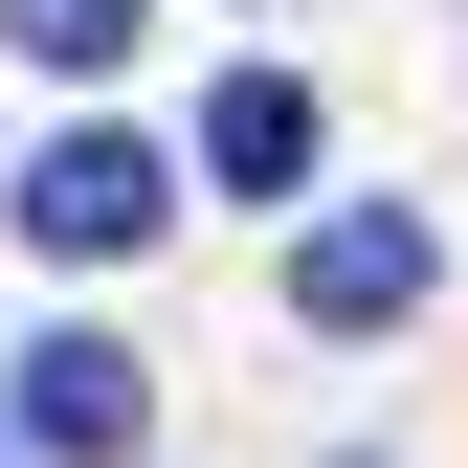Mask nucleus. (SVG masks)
I'll use <instances>...</instances> for the list:
<instances>
[{
  "mask_svg": "<svg viewBox=\"0 0 468 468\" xmlns=\"http://www.w3.org/2000/svg\"><path fill=\"white\" fill-rule=\"evenodd\" d=\"M156 223H179V156H156V134H45L23 156V246L112 268V246H156Z\"/></svg>",
  "mask_w": 468,
  "mask_h": 468,
  "instance_id": "1",
  "label": "nucleus"
},
{
  "mask_svg": "<svg viewBox=\"0 0 468 468\" xmlns=\"http://www.w3.org/2000/svg\"><path fill=\"white\" fill-rule=\"evenodd\" d=\"M424 223H401V201H335L313 223V246H290V313H313V335H401V313H424Z\"/></svg>",
  "mask_w": 468,
  "mask_h": 468,
  "instance_id": "2",
  "label": "nucleus"
},
{
  "mask_svg": "<svg viewBox=\"0 0 468 468\" xmlns=\"http://www.w3.org/2000/svg\"><path fill=\"white\" fill-rule=\"evenodd\" d=\"M134 424H156V401H134L112 335H23V446L45 468H134Z\"/></svg>",
  "mask_w": 468,
  "mask_h": 468,
  "instance_id": "3",
  "label": "nucleus"
},
{
  "mask_svg": "<svg viewBox=\"0 0 468 468\" xmlns=\"http://www.w3.org/2000/svg\"><path fill=\"white\" fill-rule=\"evenodd\" d=\"M201 179L223 201H290V179H313V90H290V68H223L201 90Z\"/></svg>",
  "mask_w": 468,
  "mask_h": 468,
  "instance_id": "4",
  "label": "nucleus"
},
{
  "mask_svg": "<svg viewBox=\"0 0 468 468\" xmlns=\"http://www.w3.org/2000/svg\"><path fill=\"white\" fill-rule=\"evenodd\" d=\"M23 23V68H134V0H0Z\"/></svg>",
  "mask_w": 468,
  "mask_h": 468,
  "instance_id": "5",
  "label": "nucleus"
},
{
  "mask_svg": "<svg viewBox=\"0 0 468 468\" xmlns=\"http://www.w3.org/2000/svg\"><path fill=\"white\" fill-rule=\"evenodd\" d=\"M0 468H23V446H0Z\"/></svg>",
  "mask_w": 468,
  "mask_h": 468,
  "instance_id": "6",
  "label": "nucleus"
}]
</instances>
